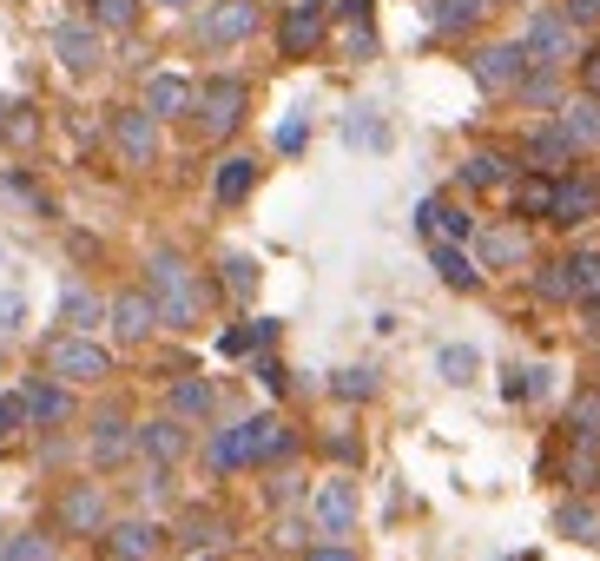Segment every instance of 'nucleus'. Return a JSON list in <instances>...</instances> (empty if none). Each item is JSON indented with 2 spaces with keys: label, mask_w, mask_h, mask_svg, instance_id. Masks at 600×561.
Segmentation results:
<instances>
[{
  "label": "nucleus",
  "mask_w": 600,
  "mask_h": 561,
  "mask_svg": "<svg viewBox=\"0 0 600 561\" xmlns=\"http://www.w3.org/2000/svg\"><path fill=\"white\" fill-rule=\"evenodd\" d=\"M192 100H199V87H192V79H179V73H152L145 79V113L152 119H186Z\"/></svg>",
  "instance_id": "obj_13"
},
{
  "label": "nucleus",
  "mask_w": 600,
  "mask_h": 561,
  "mask_svg": "<svg viewBox=\"0 0 600 561\" xmlns=\"http://www.w3.org/2000/svg\"><path fill=\"white\" fill-rule=\"evenodd\" d=\"M278 145H284V152H297V145H304V119H291V126H278Z\"/></svg>",
  "instance_id": "obj_54"
},
{
  "label": "nucleus",
  "mask_w": 600,
  "mask_h": 561,
  "mask_svg": "<svg viewBox=\"0 0 600 561\" xmlns=\"http://www.w3.org/2000/svg\"><path fill=\"white\" fill-rule=\"evenodd\" d=\"M21 317H27V304L8 291V297H0V331H21Z\"/></svg>",
  "instance_id": "obj_52"
},
{
  "label": "nucleus",
  "mask_w": 600,
  "mask_h": 561,
  "mask_svg": "<svg viewBox=\"0 0 600 561\" xmlns=\"http://www.w3.org/2000/svg\"><path fill=\"white\" fill-rule=\"evenodd\" d=\"M60 310H66V324L86 337V331H93L100 324V317H106V304L93 297V291H79V284H66V297H60Z\"/></svg>",
  "instance_id": "obj_30"
},
{
  "label": "nucleus",
  "mask_w": 600,
  "mask_h": 561,
  "mask_svg": "<svg viewBox=\"0 0 600 561\" xmlns=\"http://www.w3.org/2000/svg\"><path fill=\"white\" fill-rule=\"evenodd\" d=\"M132 449H139V430H126V417H100V423H93V462H100V469L126 462Z\"/></svg>",
  "instance_id": "obj_20"
},
{
  "label": "nucleus",
  "mask_w": 600,
  "mask_h": 561,
  "mask_svg": "<svg viewBox=\"0 0 600 561\" xmlns=\"http://www.w3.org/2000/svg\"><path fill=\"white\" fill-rule=\"evenodd\" d=\"M257 27H265V8H257V0H212V8L199 14L205 47H244Z\"/></svg>",
  "instance_id": "obj_4"
},
{
  "label": "nucleus",
  "mask_w": 600,
  "mask_h": 561,
  "mask_svg": "<svg viewBox=\"0 0 600 561\" xmlns=\"http://www.w3.org/2000/svg\"><path fill=\"white\" fill-rule=\"evenodd\" d=\"M310 522H317V535H350V522H357V483H323L317 496H310Z\"/></svg>",
  "instance_id": "obj_11"
},
{
  "label": "nucleus",
  "mask_w": 600,
  "mask_h": 561,
  "mask_svg": "<svg viewBox=\"0 0 600 561\" xmlns=\"http://www.w3.org/2000/svg\"><path fill=\"white\" fill-rule=\"evenodd\" d=\"M14 423H27V404H21V396H0V436H8Z\"/></svg>",
  "instance_id": "obj_51"
},
{
  "label": "nucleus",
  "mask_w": 600,
  "mask_h": 561,
  "mask_svg": "<svg viewBox=\"0 0 600 561\" xmlns=\"http://www.w3.org/2000/svg\"><path fill=\"white\" fill-rule=\"evenodd\" d=\"M561 14H567L574 27H593V21H600V0H567V8H561Z\"/></svg>",
  "instance_id": "obj_50"
},
{
  "label": "nucleus",
  "mask_w": 600,
  "mask_h": 561,
  "mask_svg": "<svg viewBox=\"0 0 600 561\" xmlns=\"http://www.w3.org/2000/svg\"><path fill=\"white\" fill-rule=\"evenodd\" d=\"M522 258H528V238L522 231H508V225L482 231V265L488 271H508V265H522Z\"/></svg>",
  "instance_id": "obj_24"
},
{
  "label": "nucleus",
  "mask_w": 600,
  "mask_h": 561,
  "mask_svg": "<svg viewBox=\"0 0 600 561\" xmlns=\"http://www.w3.org/2000/svg\"><path fill=\"white\" fill-rule=\"evenodd\" d=\"M0 205H27V212H40V218H47V199H40L21 173H0Z\"/></svg>",
  "instance_id": "obj_41"
},
{
  "label": "nucleus",
  "mask_w": 600,
  "mask_h": 561,
  "mask_svg": "<svg viewBox=\"0 0 600 561\" xmlns=\"http://www.w3.org/2000/svg\"><path fill=\"white\" fill-rule=\"evenodd\" d=\"M567 158H574V139H567L561 126H541V132L528 139V166H535V173H548V166H567Z\"/></svg>",
  "instance_id": "obj_26"
},
{
  "label": "nucleus",
  "mask_w": 600,
  "mask_h": 561,
  "mask_svg": "<svg viewBox=\"0 0 600 561\" xmlns=\"http://www.w3.org/2000/svg\"><path fill=\"white\" fill-rule=\"evenodd\" d=\"M271 337H278V324H271V317H257V324H244V331H225V357H244V350L271 344Z\"/></svg>",
  "instance_id": "obj_40"
},
{
  "label": "nucleus",
  "mask_w": 600,
  "mask_h": 561,
  "mask_svg": "<svg viewBox=\"0 0 600 561\" xmlns=\"http://www.w3.org/2000/svg\"><path fill=\"white\" fill-rule=\"evenodd\" d=\"M323 8L330 0H297V8H284V27H278V53L284 60H310L317 40H323Z\"/></svg>",
  "instance_id": "obj_9"
},
{
  "label": "nucleus",
  "mask_w": 600,
  "mask_h": 561,
  "mask_svg": "<svg viewBox=\"0 0 600 561\" xmlns=\"http://www.w3.org/2000/svg\"><path fill=\"white\" fill-rule=\"evenodd\" d=\"M47 377H60V383H106L113 377V357H106V344L66 331V337L47 344Z\"/></svg>",
  "instance_id": "obj_3"
},
{
  "label": "nucleus",
  "mask_w": 600,
  "mask_h": 561,
  "mask_svg": "<svg viewBox=\"0 0 600 561\" xmlns=\"http://www.w3.org/2000/svg\"><path fill=\"white\" fill-rule=\"evenodd\" d=\"M251 186H257V158H225L218 166V179H212V192H218V205H238V199H251Z\"/></svg>",
  "instance_id": "obj_25"
},
{
  "label": "nucleus",
  "mask_w": 600,
  "mask_h": 561,
  "mask_svg": "<svg viewBox=\"0 0 600 561\" xmlns=\"http://www.w3.org/2000/svg\"><path fill=\"white\" fill-rule=\"evenodd\" d=\"M145 297H152V310H158V324H171V331H192L199 310H205V291H199V278H192V265L171 258V252H158V258L145 265Z\"/></svg>",
  "instance_id": "obj_1"
},
{
  "label": "nucleus",
  "mask_w": 600,
  "mask_h": 561,
  "mask_svg": "<svg viewBox=\"0 0 600 561\" xmlns=\"http://www.w3.org/2000/svg\"><path fill=\"white\" fill-rule=\"evenodd\" d=\"M21 404H27V423L60 430V423L73 417V390H66V383H34V390L21 396Z\"/></svg>",
  "instance_id": "obj_18"
},
{
  "label": "nucleus",
  "mask_w": 600,
  "mask_h": 561,
  "mask_svg": "<svg viewBox=\"0 0 600 561\" xmlns=\"http://www.w3.org/2000/svg\"><path fill=\"white\" fill-rule=\"evenodd\" d=\"M567 483H574V489H593V483H600V462H593V449H574V462H567Z\"/></svg>",
  "instance_id": "obj_46"
},
{
  "label": "nucleus",
  "mask_w": 600,
  "mask_h": 561,
  "mask_svg": "<svg viewBox=\"0 0 600 561\" xmlns=\"http://www.w3.org/2000/svg\"><path fill=\"white\" fill-rule=\"evenodd\" d=\"M205 469H212V475L244 469V430H218V436H212V449H205Z\"/></svg>",
  "instance_id": "obj_32"
},
{
  "label": "nucleus",
  "mask_w": 600,
  "mask_h": 561,
  "mask_svg": "<svg viewBox=\"0 0 600 561\" xmlns=\"http://www.w3.org/2000/svg\"><path fill=\"white\" fill-rule=\"evenodd\" d=\"M212 410H218V390L205 377H179V383H171V417H179V423H199Z\"/></svg>",
  "instance_id": "obj_21"
},
{
  "label": "nucleus",
  "mask_w": 600,
  "mask_h": 561,
  "mask_svg": "<svg viewBox=\"0 0 600 561\" xmlns=\"http://www.w3.org/2000/svg\"><path fill=\"white\" fill-rule=\"evenodd\" d=\"M86 21H93L100 34H126V27L139 21V0H93V8H86Z\"/></svg>",
  "instance_id": "obj_35"
},
{
  "label": "nucleus",
  "mask_w": 600,
  "mask_h": 561,
  "mask_svg": "<svg viewBox=\"0 0 600 561\" xmlns=\"http://www.w3.org/2000/svg\"><path fill=\"white\" fill-rule=\"evenodd\" d=\"M587 218H600V186L593 179H554L548 225H587Z\"/></svg>",
  "instance_id": "obj_12"
},
{
  "label": "nucleus",
  "mask_w": 600,
  "mask_h": 561,
  "mask_svg": "<svg viewBox=\"0 0 600 561\" xmlns=\"http://www.w3.org/2000/svg\"><path fill=\"white\" fill-rule=\"evenodd\" d=\"M113 331H119V344H145L152 331H158V310H152V297L145 291H126V297H113Z\"/></svg>",
  "instance_id": "obj_14"
},
{
  "label": "nucleus",
  "mask_w": 600,
  "mask_h": 561,
  "mask_svg": "<svg viewBox=\"0 0 600 561\" xmlns=\"http://www.w3.org/2000/svg\"><path fill=\"white\" fill-rule=\"evenodd\" d=\"M541 390H548V370H541V364H535V370H508V396H514V404H522V396L535 404Z\"/></svg>",
  "instance_id": "obj_43"
},
{
  "label": "nucleus",
  "mask_w": 600,
  "mask_h": 561,
  "mask_svg": "<svg viewBox=\"0 0 600 561\" xmlns=\"http://www.w3.org/2000/svg\"><path fill=\"white\" fill-rule=\"evenodd\" d=\"M567 423H574V436L580 443H593L600 436V390H580L574 404H567Z\"/></svg>",
  "instance_id": "obj_37"
},
{
  "label": "nucleus",
  "mask_w": 600,
  "mask_h": 561,
  "mask_svg": "<svg viewBox=\"0 0 600 561\" xmlns=\"http://www.w3.org/2000/svg\"><path fill=\"white\" fill-rule=\"evenodd\" d=\"M469 66H475V87H482V93H514V87L528 79V66H535V60H528V47H522V40H495V47H482Z\"/></svg>",
  "instance_id": "obj_6"
},
{
  "label": "nucleus",
  "mask_w": 600,
  "mask_h": 561,
  "mask_svg": "<svg viewBox=\"0 0 600 561\" xmlns=\"http://www.w3.org/2000/svg\"><path fill=\"white\" fill-rule=\"evenodd\" d=\"M336 396L363 404V396H376V377H370V370H336Z\"/></svg>",
  "instance_id": "obj_45"
},
{
  "label": "nucleus",
  "mask_w": 600,
  "mask_h": 561,
  "mask_svg": "<svg viewBox=\"0 0 600 561\" xmlns=\"http://www.w3.org/2000/svg\"><path fill=\"white\" fill-rule=\"evenodd\" d=\"M508 173H514L508 152H469L462 158V186L469 192H495V186H508Z\"/></svg>",
  "instance_id": "obj_22"
},
{
  "label": "nucleus",
  "mask_w": 600,
  "mask_h": 561,
  "mask_svg": "<svg viewBox=\"0 0 600 561\" xmlns=\"http://www.w3.org/2000/svg\"><path fill=\"white\" fill-rule=\"evenodd\" d=\"M60 522L66 535H106V483H73L60 496Z\"/></svg>",
  "instance_id": "obj_10"
},
{
  "label": "nucleus",
  "mask_w": 600,
  "mask_h": 561,
  "mask_svg": "<svg viewBox=\"0 0 600 561\" xmlns=\"http://www.w3.org/2000/svg\"><path fill=\"white\" fill-rule=\"evenodd\" d=\"M580 93H593V100H600V47H593V53H580Z\"/></svg>",
  "instance_id": "obj_49"
},
{
  "label": "nucleus",
  "mask_w": 600,
  "mask_h": 561,
  "mask_svg": "<svg viewBox=\"0 0 600 561\" xmlns=\"http://www.w3.org/2000/svg\"><path fill=\"white\" fill-rule=\"evenodd\" d=\"M548 199H554V186L548 179H528L522 192H514V212H522V218H548Z\"/></svg>",
  "instance_id": "obj_42"
},
{
  "label": "nucleus",
  "mask_w": 600,
  "mask_h": 561,
  "mask_svg": "<svg viewBox=\"0 0 600 561\" xmlns=\"http://www.w3.org/2000/svg\"><path fill=\"white\" fill-rule=\"evenodd\" d=\"M0 139H8V145H21V152H27V145L40 139V113H34L27 100H14V106H0Z\"/></svg>",
  "instance_id": "obj_28"
},
{
  "label": "nucleus",
  "mask_w": 600,
  "mask_h": 561,
  "mask_svg": "<svg viewBox=\"0 0 600 561\" xmlns=\"http://www.w3.org/2000/svg\"><path fill=\"white\" fill-rule=\"evenodd\" d=\"M436 370H443L449 383H475V370H482V357H475L469 344H443V357H436Z\"/></svg>",
  "instance_id": "obj_39"
},
{
  "label": "nucleus",
  "mask_w": 600,
  "mask_h": 561,
  "mask_svg": "<svg viewBox=\"0 0 600 561\" xmlns=\"http://www.w3.org/2000/svg\"><path fill=\"white\" fill-rule=\"evenodd\" d=\"M304 561H357V554H350V548H343V541H323V548H310Z\"/></svg>",
  "instance_id": "obj_53"
},
{
  "label": "nucleus",
  "mask_w": 600,
  "mask_h": 561,
  "mask_svg": "<svg viewBox=\"0 0 600 561\" xmlns=\"http://www.w3.org/2000/svg\"><path fill=\"white\" fill-rule=\"evenodd\" d=\"M522 47H528L535 66H567V60H580V27L561 8H535L528 27H522Z\"/></svg>",
  "instance_id": "obj_2"
},
{
  "label": "nucleus",
  "mask_w": 600,
  "mask_h": 561,
  "mask_svg": "<svg viewBox=\"0 0 600 561\" xmlns=\"http://www.w3.org/2000/svg\"><path fill=\"white\" fill-rule=\"evenodd\" d=\"M535 291H541V297H554V304H561V297H567V271H561V265H548V271H541V278H535Z\"/></svg>",
  "instance_id": "obj_48"
},
{
  "label": "nucleus",
  "mask_w": 600,
  "mask_h": 561,
  "mask_svg": "<svg viewBox=\"0 0 600 561\" xmlns=\"http://www.w3.org/2000/svg\"><path fill=\"white\" fill-rule=\"evenodd\" d=\"M53 60H60L73 79L100 73V60H106V34H100L93 21H66V27H53Z\"/></svg>",
  "instance_id": "obj_7"
},
{
  "label": "nucleus",
  "mask_w": 600,
  "mask_h": 561,
  "mask_svg": "<svg viewBox=\"0 0 600 561\" xmlns=\"http://www.w3.org/2000/svg\"><path fill=\"white\" fill-rule=\"evenodd\" d=\"M429 258H436V271H443V284H449V291H475V284H482V271L469 265V252H462V245H449V238H436V245H429Z\"/></svg>",
  "instance_id": "obj_23"
},
{
  "label": "nucleus",
  "mask_w": 600,
  "mask_h": 561,
  "mask_svg": "<svg viewBox=\"0 0 600 561\" xmlns=\"http://www.w3.org/2000/svg\"><path fill=\"white\" fill-rule=\"evenodd\" d=\"M152 8H199V0H152Z\"/></svg>",
  "instance_id": "obj_55"
},
{
  "label": "nucleus",
  "mask_w": 600,
  "mask_h": 561,
  "mask_svg": "<svg viewBox=\"0 0 600 561\" xmlns=\"http://www.w3.org/2000/svg\"><path fill=\"white\" fill-rule=\"evenodd\" d=\"M561 271H567V297H580V304H600V252H574Z\"/></svg>",
  "instance_id": "obj_27"
},
{
  "label": "nucleus",
  "mask_w": 600,
  "mask_h": 561,
  "mask_svg": "<svg viewBox=\"0 0 600 561\" xmlns=\"http://www.w3.org/2000/svg\"><path fill=\"white\" fill-rule=\"evenodd\" d=\"M225 291L231 297H251L257 291V265L251 258H225Z\"/></svg>",
  "instance_id": "obj_44"
},
{
  "label": "nucleus",
  "mask_w": 600,
  "mask_h": 561,
  "mask_svg": "<svg viewBox=\"0 0 600 561\" xmlns=\"http://www.w3.org/2000/svg\"><path fill=\"white\" fill-rule=\"evenodd\" d=\"M179 541H186V548H218V541H225V522L205 515V509H192V515H179Z\"/></svg>",
  "instance_id": "obj_36"
},
{
  "label": "nucleus",
  "mask_w": 600,
  "mask_h": 561,
  "mask_svg": "<svg viewBox=\"0 0 600 561\" xmlns=\"http://www.w3.org/2000/svg\"><path fill=\"white\" fill-rule=\"evenodd\" d=\"M554 126L574 139V152H580V145H600V100H593V93H580V100H561Z\"/></svg>",
  "instance_id": "obj_19"
},
{
  "label": "nucleus",
  "mask_w": 600,
  "mask_h": 561,
  "mask_svg": "<svg viewBox=\"0 0 600 561\" xmlns=\"http://www.w3.org/2000/svg\"><path fill=\"white\" fill-rule=\"evenodd\" d=\"M554 528L567 541H600V509H580V502H561L554 509Z\"/></svg>",
  "instance_id": "obj_33"
},
{
  "label": "nucleus",
  "mask_w": 600,
  "mask_h": 561,
  "mask_svg": "<svg viewBox=\"0 0 600 561\" xmlns=\"http://www.w3.org/2000/svg\"><path fill=\"white\" fill-rule=\"evenodd\" d=\"M244 79H231V73H218V79H205L199 87V100H192V113H199V126L212 132V139H225V132H238V119H244Z\"/></svg>",
  "instance_id": "obj_5"
},
{
  "label": "nucleus",
  "mask_w": 600,
  "mask_h": 561,
  "mask_svg": "<svg viewBox=\"0 0 600 561\" xmlns=\"http://www.w3.org/2000/svg\"><path fill=\"white\" fill-rule=\"evenodd\" d=\"M343 139H350V145H370V152H383V145H390V126H383L370 106H357L350 119H343Z\"/></svg>",
  "instance_id": "obj_34"
},
{
  "label": "nucleus",
  "mask_w": 600,
  "mask_h": 561,
  "mask_svg": "<svg viewBox=\"0 0 600 561\" xmlns=\"http://www.w3.org/2000/svg\"><path fill=\"white\" fill-rule=\"evenodd\" d=\"M514 93H522L528 106H561V87H554V66H528V79H522V87H514Z\"/></svg>",
  "instance_id": "obj_38"
},
{
  "label": "nucleus",
  "mask_w": 600,
  "mask_h": 561,
  "mask_svg": "<svg viewBox=\"0 0 600 561\" xmlns=\"http://www.w3.org/2000/svg\"><path fill=\"white\" fill-rule=\"evenodd\" d=\"M238 430H244V469L278 462V456L291 449V430H284L278 417H251V423H238Z\"/></svg>",
  "instance_id": "obj_15"
},
{
  "label": "nucleus",
  "mask_w": 600,
  "mask_h": 561,
  "mask_svg": "<svg viewBox=\"0 0 600 561\" xmlns=\"http://www.w3.org/2000/svg\"><path fill=\"white\" fill-rule=\"evenodd\" d=\"M0 561H53V535H34V528H8L0 535Z\"/></svg>",
  "instance_id": "obj_31"
},
{
  "label": "nucleus",
  "mask_w": 600,
  "mask_h": 561,
  "mask_svg": "<svg viewBox=\"0 0 600 561\" xmlns=\"http://www.w3.org/2000/svg\"><path fill=\"white\" fill-rule=\"evenodd\" d=\"M106 132H113V152L126 158V166H152L158 158V119L145 106H119Z\"/></svg>",
  "instance_id": "obj_8"
},
{
  "label": "nucleus",
  "mask_w": 600,
  "mask_h": 561,
  "mask_svg": "<svg viewBox=\"0 0 600 561\" xmlns=\"http://www.w3.org/2000/svg\"><path fill=\"white\" fill-rule=\"evenodd\" d=\"M482 21V0H436V8H429V27L436 34H469Z\"/></svg>",
  "instance_id": "obj_29"
},
{
  "label": "nucleus",
  "mask_w": 600,
  "mask_h": 561,
  "mask_svg": "<svg viewBox=\"0 0 600 561\" xmlns=\"http://www.w3.org/2000/svg\"><path fill=\"white\" fill-rule=\"evenodd\" d=\"M158 548H165V535H158L152 522H119V528H106V554H113V561H158Z\"/></svg>",
  "instance_id": "obj_16"
},
{
  "label": "nucleus",
  "mask_w": 600,
  "mask_h": 561,
  "mask_svg": "<svg viewBox=\"0 0 600 561\" xmlns=\"http://www.w3.org/2000/svg\"><path fill=\"white\" fill-rule=\"evenodd\" d=\"M139 456H152V469H171V462L186 456V423H179V417L145 423V430H139Z\"/></svg>",
  "instance_id": "obj_17"
},
{
  "label": "nucleus",
  "mask_w": 600,
  "mask_h": 561,
  "mask_svg": "<svg viewBox=\"0 0 600 561\" xmlns=\"http://www.w3.org/2000/svg\"><path fill=\"white\" fill-rule=\"evenodd\" d=\"M376 47V34H370V21H350V27H343V53H350V60H363Z\"/></svg>",
  "instance_id": "obj_47"
}]
</instances>
